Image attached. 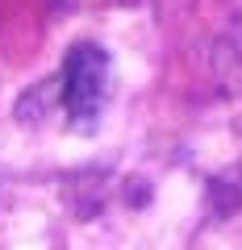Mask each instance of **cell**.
<instances>
[{"mask_svg":"<svg viewBox=\"0 0 242 250\" xmlns=\"http://www.w3.org/2000/svg\"><path fill=\"white\" fill-rule=\"evenodd\" d=\"M109 92V54L92 42H80L63 62V104L75 121H92Z\"/></svg>","mask_w":242,"mask_h":250,"instance_id":"6da1fadb","label":"cell"}]
</instances>
